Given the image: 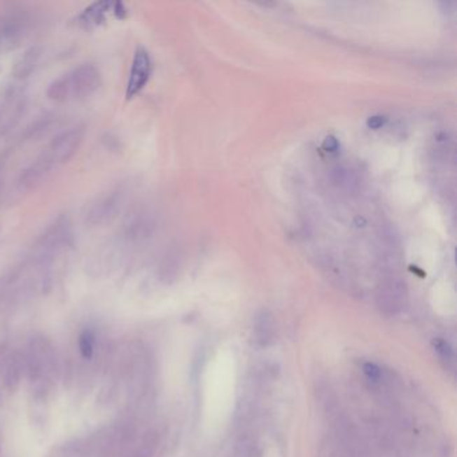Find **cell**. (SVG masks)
Here are the masks:
<instances>
[{
    "label": "cell",
    "instance_id": "1",
    "mask_svg": "<svg viewBox=\"0 0 457 457\" xmlns=\"http://www.w3.org/2000/svg\"><path fill=\"white\" fill-rule=\"evenodd\" d=\"M102 85V77L94 64H83L55 79L48 89V99L57 104L86 98Z\"/></svg>",
    "mask_w": 457,
    "mask_h": 457
},
{
    "label": "cell",
    "instance_id": "2",
    "mask_svg": "<svg viewBox=\"0 0 457 457\" xmlns=\"http://www.w3.org/2000/svg\"><path fill=\"white\" fill-rule=\"evenodd\" d=\"M23 363L24 370L34 384L35 392L42 395L50 392L57 370L55 353L50 341L45 337L31 338L26 354L23 356Z\"/></svg>",
    "mask_w": 457,
    "mask_h": 457
},
{
    "label": "cell",
    "instance_id": "3",
    "mask_svg": "<svg viewBox=\"0 0 457 457\" xmlns=\"http://www.w3.org/2000/svg\"><path fill=\"white\" fill-rule=\"evenodd\" d=\"M85 139L83 127H73L57 136L48 146V155L54 165H62L69 162L78 152Z\"/></svg>",
    "mask_w": 457,
    "mask_h": 457
},
{
    "label": "cell",
    "instance_id": "4",
    "mask_svg": "<svg viewBox=\"0 0 457 457\" xmlns=\"http://www.w3.org/2000/svg\"><path fill=\"white\" fill-rule=\"evenodd\" d=\"M124 203V192L121 190H111L109 193L104 195L101 199H98L94 204L90 206L87 215H86V223H89L92 227H101L106 225L114 220L121 211V206Z\"/></svg>",
    "mask_w": 457,
    "mask_h": 457
},
{
    "label": "cell",
    "instance_id": "5",
    "mask_svg": "<svg viewBox=\"0 0 457 457\" xmlns=\"http://www.w3.org/2000/svg\"><path fill=\"white\" fill-rule=\"evenodd\" d=\"M408 302V290L398 279H389L381 284L377 293V306L385 316L400 314Z\"/></svg>",
    "mask_w": 457,
    "mask_h": 457
},
{
    "label": "cell",
    "instance_id": "6",
    "mask_svg": "<svg viewBox=\"0 0 457 457\" xmlns=\"http://www.w3.org/2000/svg\"><path fill=\"white\" fill-rule=\"evenodd\" d=\"M152 61L145 48H139L134 52V58L130 67L127 79V98L132 99L141 92L150 78Z\"/></svg>",
    "mask_w": 457,
    "mask_h": 457
},
{
    "label": "cell",
    "instance_id": "7",
    "mask_svg": "<svg viewBox=\"0 0 457 457\" xmlns=\"http://www.w3.org/2000/svg\"><path fill=\"white\" fill-rule=\"evenodd\" d=\"M23 370V356H19L15 351H4L0 356V377L7 388H15L22 379Z\"/></svg>",
    "mask_w": 457,
    "mask_h": 457
},
{
    "label": "cell",
    "instance_id": "8",
    "mask_svg": "<svg viewBox=\"0 0 457 457\" xmlns=\"http://www.w3.org/2000/svg\"><path fill=\"white\" fill-rule=\"evenodd\" d=\"M54 167H55L54 162L50 160L48 155H43L42 157L38 158L20 176L19 178L20 190H30L39 185Z\"/></svg>",
    "mask_w": 457,
    "mask_h": 457
},
{
    "label": "cell",
    "instance_id": "9",
    "mask_svg": "<svg viewBox=\"0 0 457 457\" xmlns=\"http://www.w3.org/2000/svg\"><path fill=\"white\" fill-rule=\"evenodd\" d=\"M276 335L275 322L272 314L266 310L260 311L253 322V339L256 345L260 347H267L274 342Z\"/></svg>",
    "mask_w": 457,
    "mask_h": 457
},
{
    "label": "cell",
    "instance_id": "10",
    "mask_svg": "<svg viewBox=\"0 0 457 457\" xmlns=\"http://www.w3.org/2000/svg\"><path fill=\"white\" fill-rule=\"evenodd\" d=\"M39 55H41L39 48H29L16 62L15 67H14V74L16 77L17 78L29 77L36 67V64L39 61Z\"/></svg>",
    "mask_w": 457,
    "mask_h": 457
},
{
    "label": "cell",
    "instance_id": "11",
    "mask_svg": "<svg viewBox=\"0 0 457 457\" xmlns=\"http://www.w3.org/2000/svg\"><path fill=\"white\" fill-rule=\"evenodd\" d=\"M433 347H435V351H436V354H437V357L442 361V365L447 369H454V366H455V351H454V347L449 345V342L439 338V339H435Z\"/></svg>",
    "mask_w": 457,
    "mask_h": 457
},
{
    "label": "cell",
    "instance_id": "12",
    "mask_svg": "<svg viewBox=\"0 0 457 457\" xmlns=\"http://www.w3.org/2000/svg\"><path fill=\"white\" fill-rule=\"evenodd\" d=\"M79 353L85 360H90L94 356L95 335L92 330H85L79 335Z\"/></svg>",
    "mask_w": 457,
    "mask_h": 457
},
{
    "label": "cell",
    "instance_id": "13",
    "mask_svg": "<svg viewBox=\"0 0 457 457\" xmlns=\"http://www.w3.org/2000/svg\"><path fill=\"white\" fill-rule=\"evenodd\" d=\"M155 448H156V440L153 437L148 439L143 442L142 445H140V448L137 451H134V454L130 457H152L155 452Z\"/></svg>",
    "mask_w": 457,
    "mask_h": 457
},
{
    "label": "cell",
    "instance_id": "14",
    "mask_svg": "<svg viewBox=\"0 0 457 457\" xmlns=\"http://www.w3.org/2000/svg\"><path fill=\"white\" fill-rule=\"evenodd\" d=\"M386 121H388V118H386L385 115H379V114H377V115L369 117V118H367V122H366V125H367L369 129H373V130H379V129H381V127H385Z\"/></svg>",
    "mask_w": 457,
    "mask_h": 457
},
{
    "label": "cell",
    "instance_id": "15",
    "mask_svg": "<svg viewBox=\"0 0 457 457\" xmlns=\"http://www.w3.org/2000/svg\"><path fill=\"white\" fill-rule=\"evenodd\" d=\"M322 148H323L326 152H329V153H334V152H337V150L339 149V142H338V140H337L334 136H329V137H326V139L323 140Z\"/></svg>",
    "mask_w": 457,
    "mask_h": 457
}]
</instances>
